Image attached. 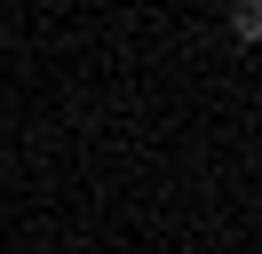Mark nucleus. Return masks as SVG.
<instances>
[{
  "label": "nucleus",
  "instance_id": "1",
  "mask_svg": "<svg viewBox=\"0 0 262 254\" xmlns=\"http://www.w3.org/2000/svg\"><path fill=\"white\" fill-rule=\"evenodd\" d=\"M230 32H238V40H254V32H262V8H254V0H238V8H230Z\"/></svg>",
  "mask_w": 262,
  "mask_h": 254
}]
</instances>
